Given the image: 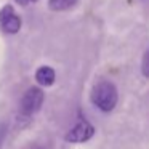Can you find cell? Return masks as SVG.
Listing matches in <instances>:
<instances>
[{
  "instance_id": "277c9868",
  "label": "cell",
  "mask_w": 149,
  "mask_h": 149,
  "mask_svg": "<svg viewBox=\"0 0 149 149\" xmlns=\"http://www.w3.org/2000/svg\"><path fill=\"white\" fill-rule=\"evenodd\" d=\"M0 27L7 34H16L21 27V19L13 10V5H5L0 10Z\"/></svg>"
},
{
  "instance_id": "52a82bcc",
  "label": "cell",
  "mask_w": 149,
  "mask_h": 149,
  "mask_svg": "<svg viewBox=\"0 0 149 149\" xmlns=\"http://www.w3.org/2000/svg\"><path fill=\"white\" fill-rule=\"evenodd\" d=\"M141 71L146 77H149V50L146 52L144 58H143V63H141Z\"/></svg>"
},
{
  "instance_id": "9c48e42d",
  "label": "cell",
  "mask_w": 149,
  "mask_h": 149,
  "mask_svg": "<svg viewBox=\"0 0 149 149\" xmlns=\"http://www.w3.org/2000/svg\"><path fill=\"white\" fill-rule=\"evenodd\" d=\"M19 5H29V3H34V2H37V0H16Z\"/></svg>"
},
{
  "instance_id": "5b68a950",
  "label": "cell",
  "mask_w": 149,
  "mask_h": 149,
  "mask_svg": "<svg viewBox=\"0 0 149 149\" xmlns=\"http://www.w3.org/2000/svg\"><path fill=\"white\" fill-rule=\"evenodd\" d=\"M55 79H56V74L53 71V68L50 66H42V68L37 69L36 72V80L39 82L42 87H50V85L55 84Z\"/></svg>"
},
{
  "instance_id": "6da1fadb",
  "label": "cell",
  "mask_w": 149,
  "mask_h": 149,
  "mask_svg": "<svg viewBox=\"0 0 149 149\" xmlns=\"http://www.w3.org/2000/svg\"><path fill=\"white\" fill-rule=\"evenodd\" d=\"M117 100H119V95H117V88L112 82L103 80L95 85L91 90V101L103 112H111L116 107Z\"/></svg>"
},
{
  "instance_id": "8992f818",
  "label": "cell",
  "mask_w": 149,
  "mask_h": 149,
  "mask_svg": "<svg viewBox=\"0 0 149 149\" xmlns=\"http://www.w3.org/2000/svg\"><path fill=\"white\" fill-rule=\"evenodd\" d=\"M77 3V0H48V5L55 11H64Z\"/></svg>"
},
{
  "instance_id": "ba28073f",
  "label": "cell",
  "mask_w": 149,
  "mask_h": 149,
  "mask_svg": "<svg viewBox=\"0 0 149 149\" xmlns=\"http://www.w3.org/2000/svg\"><path fill=\"white\" fill-rule=\"evenodd\" d=\"M5 133H7V128H5V125H0V148H2V143H3Z\"/></svg>"
},
{
  "instance_id": "3957f363",
  "label": "cell",
  "mask_w": 149,
  "mask_h": 149,
  "mask_svg": "<svg viewBox=\"0 0 149 149\" xmlns=\"http://www.w3.org/2000/svg\"><path fill=\"white\" fill-rule=\"evenodd\" d=\"M95 135V127L88 120L80 119L66 135V141L69 143H85Z\"/></svg>"
},
{
  "instance_id": "7a4b0ae2",
  "label": "cell",
  "mask_w": 149,
  "mask_h": 149,
  "mask_svg": "<svg viewBox=\"0 0 149 149\" xmlns=\"http://www.w3.org/2000/svg\"><path fill=\"white\" fill-rule=\"evenodd\" d=\"M43 100H45V95L40 90L39 87H31L26 93L23 95L19 101V112L23 116H34L36 112H39L40 107L43 104Z\"/></svg>"
}]
</instances>
